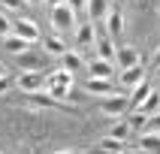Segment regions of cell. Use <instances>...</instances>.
Listing matches in <instances>:
<instances>
[{
	"instance_id": "cell-1",
	"label": "cell",
	"mask_w": 160,
	"mask_h": 154,
	"mask_svg": "<svg viewBox=\"0 0 160 154\" xmlns=\"http://www.w3.org/2000/svg\"><path fill=\"white\" fill-rule=\"evenodd\" d=\"M45 88H48V94H52L54 100H63V97H70V88L76 85V79H72V72L70 70H63V67H58V70H52L48 76H45Z\"/></svg>"
},
{
	"instance_id": "cell-2",
	"label": "cell",
	"mask_w": 160,
	"mask_h": 154,
	"mask_svg": "<svg viewBox=\"0 0 160 154\" xmlns=\"http://www.w3.org/2000/svg\"><path fill=\"white\" fill-rule=\"evenodd\" d=\"M15 67L21 72H45V67H48V54L42 52V48H27V52L15 54Z\"/></svg>"
},
{
	"instance_id": "cell-3",
	"label": "cell",
	"mask_w": 160,
	"mask_h": 154,
	"mask_svg": "<svg viewBox=\"0 0 160 154\" xmlns=\"http://www.w3.org/2000/svg\"><path fill=\"white\" fill-rule=\"evenodd\" d=\"M97 109L103 112V115H112V118H121L130 109V97H124L121 91H115V94H109V97H97Z\"/></svg>"
},
{
	"instance_id": "cell-4",
	"label": "cell",
	"mask_w": 160,
	"mask_h": 154,
	"mask_svg": "<svg viewBox=\"0 0 160 154\" xmlns=\"http://www.w3.org/2000/svg\"><path fill=\"white\" fill-rule=\"evenodd\" d=\"M52 24L58 27V33H70V30L79 27V21H76V12L63 3V6H54L52 9Z\"/></svg>"
},
{
	"instance_id": "cell-5",
	"label": "cell",
	"mask_w": 160,
	"mask_h": 154,
	"mask_svg": "<svg viewBox=\"0 0 160 154\" xmlns=\"http://www.w3.org/2000/svg\"><path fill=\"white\" fill-rule=\"evenodd\" d=\"M12 33L24 36L30 45H33V42H42V30H39V24H36L33 18H18L15 27H12Z\"/></svg>"
},
{
	"instance_id": "cell-6",
	"label": "cell",
	"mask_w": 160,
	"mask_h": 154,
	"mask_svg": "<svg viewBox=\"0 0 160 154\" xmlns=\"http://www.w3.org/2000/svg\"><path fill=\"white\" fill-rule=\"evenodd\" d=\"M85 70H88L91 76H97V79H112V82H115V63L106 61V57H97V54H94Z\"/></svg>"
},
{
	"instance_id": "cell-7",
	"label": "cell",
	"mask_w": 160,
	"mask_h": 154,
	"mask_svg": "<svg viewBox=\"0 0 160 154\" xmlns=\"http://www.w3.org/2000/svg\"><path fill=\"white\" fill-rule=\"evenodd\" d=\"M85 91L94 94V97H109V94H115V82L112 79H97V76H88L85 79Z\"/></svg>"
},
{
	"instance_id": "cell-8",
	"label": "cell",
	"mask_w": 160,
	"mask_h": 154,
	"mask_svg": "<svg viewBox=\"0 0 160 154\" xmlns=\"http://www.w3.org/2000/svg\"><path fill=\"white\" fill-rule=\"evenodd\" d=\"M48 82H45V72H21L18 76V88L24 94H33V91H42Z\"/></svg>"
},
{
	"instance_id": "cell-9",
	"label": "cell",
	"mask_w": 160,
	"mask_h": 154,
	"mask_svg": "<svg viewBox=\"0 0 160 154\" xmlns=\"http://www.w3.org/2000/svg\"><path fill=\"white\" fill-rule=\"evenodd\" d=\"M85 12H88V18L97 24V21H106L109 18L112 3H109V0H88V9H85Z\"/></svg>"
},
{
	"instance_id": "cell-10",
	"label": "cell",
	"mask_w": 160,
	"mask_h": 154,
	"mask_svg": "<svg viewBox=\"0 0 160 154\" xmlns=\"http://www.w3.org/2000/svg\"><path fill=\"white\" fill-rule=\"evenodd\" d=\"M142 79H145V63H136V67H130V70H121V88L133 91Z\"/></svg>"
},
{
	"instance_id": "cell-11",
	"label": "cell",
	"mask_w": 160,
	"mask_h": 154,
	"mask_svg": "<svg viewBox=\"0 0 160 154\" xmlns=\"http://www.w3.org/2000/svg\"><path fill=\"white\" fill-rule=\"evenodd\" d=\"M115 63H118V70H130V67H136V63H142V61H139V52H136L133 45H124V48H118Z\"/></svg>"
},
{
	"instance_id": "cell-12",
	"label": "cell",
	"mask_w": 160,
	"mask_h": 154,
	"mask_svg": "<svg viewBox=\"0 0 160 154\" xmlns=\"http://www.w3.org/2000/svg\"><path fill=\"white\" fill-rule=\"evenodd\" d=\"M97 42V27H94V21H88V24H79L76 27V45H82V48H88V45Z\"/></svg>"
},
{
	"instance_id": "cell-13",
	"label": "cell",
	"mask_w": 160,
	"mask_h": 154,
	"mask_svg": "<svg viewBox=\"0 0 160 154\" xmlns=\"http://www.w3.org/2000/svg\"><path fill=\"white\" fill-rule=\"evenodd\" d=\"M61 67H63V70H70L72 76H76V72H82L85 67H88V61H85L79 52H63L61 54Z\"/></svg>"
},
{
	"instance_id": "cell-14",
	"label": "cell",
	"mask_w": 160,
	"mask_h": 154,
	"mask_svg": "<svg viewBox=\"0 0 160 154\" xmlns=\"http://www.w3.org/2000/svg\"><path fill=\"white\" fill-rule=\"evenodd\" d=\"M94 52H97V57H106V61H115L118 57V48H115V42H112V36H97Z\"/></svg>"
},
{
	"instance_id": "cell-15",
	"label": "cell",
	"mask_w": 160,
	"mask_h": 154,
	"mask_svg": "<svg viewBox=\"0 0 160 154\" xmlns=\"http://www.w3.org/2000/svg\"><path fill=\"white\" fill-rule=\"evenodd\" d=\"M3 52H12V54H21V52H27L30 48V42H27L24 36H18V33H9V36H3Z\"/></svg>"
},
{
	"instance_id": "cell-16",
	"label": "cell",
	"mask_w": 160,
	"mask_h": 154,
	"mask_svg": "<svg viewBox=\"0 0 160 154\" xmlns=\"http://www.w3.org/2000/svg\"><path fill=\"white\" fill-rule=\"evenodd\" d=\"M139 148L148 154H160V133H154V130H142V136H139Z\"/></svg>"
},
{
	"instance_id": "cell-17",
	"label": "cell",
	"mask_w": 160,
	"mask_h": 154,
	"mask_svg": "<svg viewBox=\"0 0 160 154\" xmlns=\"http://www.w3.org/2000/svg\"><path fill=\"white\" fill-rule=\"evenodd\" d=\"M97 151H103V154H121V151H127V142H121V139H115V136H103L97 142Z\"/></svg>"
},
{
	"instance_id": "cell-18",
	"label": "cell",
	"mask_w": 160,
	"mask_h": 154,
	"mask_svg": "<svg viewBox=\"0 0 160 154\" xmlns=\"http://www.w3.org/2000/svg\"><path fill=\"white\" fill-rule=\"evenodd\" d=\"M42 52L48 54V57H52V54L61 57V54L67 52V45H63V39H61L58 33H52V36H42Z\"/></svg>"
},
{
	"instance_id": "cell-19",
	"label": "cell",
	"mask_w": 160,
	"mask_h": 154,
	"mask_svg": "<svg viewBox=\"0 0 160 154\" xmlns=\"http://www.w3.org/2000/svg\"><path fill=\"white\" fill-rule=\"evenodd\" d=\"M124 30V15H121V9H112L106 18V36H118Z\"/></svg>"
},
{
	"instance_id": "cell-20",
	"label": "cell",
	"mask_w": 160,
	"mask_h": 154,
	"mask_svg": "<svg viewBox=\"0 0 160 154\" xmlns=\"http://www.w3.org/2000/svg\"><path fill=\"white\" fill-rule=\"evenodd\" d=\"M136 109H139V112H145L148 118H151V115H157V112H160V91H151V94H148V97H145Z\"/></svg>"
},
{
	"instance_id": "cell-21",
	"label": "cell",
	"mask_w": 160,
	"mask_h": 154,
	"mask_svg": "<svg viewBox=\"0 0 160 154\" xmlns=\"http://www.w3.org/2000/svg\"><path fill=\"white\" fill-rule=\"evenodd\" d=\"M130 133H133V127H130V121H127V118H118L115 124H112V130H109V136H115V139H121V142H127V139H130Z\"/></svg>"
},
{
	"instance_id": "cell-22",
	"label": "cell",
	"mask_w": 160,
	"mask_h": 154,
	"mask_svg": "<svg viewBox=\"0 0 160 154\" xmlns=\"http://www.w3.org/2000/svg\"><path fill=\"white\" fill-rule=\"evenodd\" d=\"M151 91H154V88H151V85H148V82L142 79V82H139V85H136L133 91H130V106L136 109V106H139V103H142L145 97H148V94H151Z\"/></svg>"
},
{
	"instance_id": "cell-23",
	"label": "cell",
	"mask_w": 160,
	"mask_h": 154,
	"mask_svg": "<svg viewBox=\"0 0 160 154\" xmlns=\"http://www.w3.org/2000/svg\"><path fill=\"white\" fill-rule=\"evenodd\" d=\"M127 121H130V127H133V130H145V127H148V115H145V112H139V109H136Z\"/></svg>"
},
{
	"instance_id": "cell-24",
	"label": "cell",
	"mask_w": 160,
	"mask_h": 154,
	"mask_svg": "<svg viewBox=\"0 0 160 154\" xmlns=\"http://www.w3.org/2000/svg\"><path fill=\"white\" fill-rule=\"evenodd\" d=\"M12 27H15V24H12V21H9V15L0 9V36H9V33H12Z\"/></svg>"
},
{
	"instance_id": "cell-25",
	"label": "cell",
	"mask_w": 160,
	"mask_h": 154,
	"mask_svg": "<svg viewBox=\"0 0 160 154\" xmlns=\"http://www.w3.org/2000/svg\"><path fill=\"white\" fill-rule=\"evenodd\" d=\"M0 6L6 9V12H15V9L27 6V0H0Z\"/></svg>"
},
{
	"instance_id": "cell-26",
	"label": "cell",
	"mask_w": 160,
	"mask_h": 154,
	"mask_svg": "<svg viewBox=\"0 0 160 154\" xmlns=\"http://www.w3.org/2000/svg\"><path fill=\"white\" fill-rule=\"evenodd\" d=\"M72 12H82V9H88V0H63Z\"/></svg>"
},
{
	"instance_id": "cell-27",
	"label": "cell",
	"mask_w": 160,
	"mask_h": 154,
	"mask_svg": "<svg viewBox=\"0 0 160 154\" xmlns=\"http://www.w3.org/2000/svg\"><path fill=\"white\" fill-rule=\"evenodd\" d=\"M9 88H12V79H9V76H0V97L9 94Z\"/></svg>"
},
{
	"instance_id": "cell-28",
	"label": "cell",
	"mask_w": 160,
	"mask_h": 154,
	"mask_svg": "<svg viewBox=\"0 0 160 154\" xmlns=\"http://www.w3.org/2000/svg\"><path fill=\"white\" fill-rule=\"evenodd\" d=\"M54 154H82V151H76V148H63V151H54Z\"/></svg>"
},
{
	"instance_id": "cell-29",
	"label": "cell",
	"mask_w": 160,
	"mask_h": 154,
	"mask_svg": "<svg viewBox=\"0 0 160 154\" xmlns=\"http://www.w3.org/2000/svg\"><path fill=\"white\" fill-rule=\"evenodd\" d=\"M45 3H48L52 9H54V6H63V0H45Z\"/></svg>"
},
{
	"instance_id": "cell-30",
	"label": "cell",
	"mask_w": 160,
	"mask_h": 154,
	"mask_svg": "<svg viewBox=\"0 0 160 154\" xmlns=\"http://www.w3.org/2000/svg\"><path fill=\"white\" fill-rule=\"evenodd\" d=\"M154 67H160V48L154 52Z\"/></svg>"
},
{
	"instance_id": "cell-31",
	"label": "cell",
	"mask_w": 160,
	"mask_h": 154,
	"mask_svg": "<svg viewBox=\"0 0 160 154\" xmlns=\"http://www.w3.org/2000/svg\"><path fill=\"white\" fill-rule=\"evenodd\" d=\"M27 3H45V0H27Z\"/></svg>"
},
{
	"instance_id": "cell-32",
	"label": "cell",
	"mask_w": 160,
	"mask_h": 154,
	"mask_svg": "<svg viewBox=\"0 0 160 154\" xmlns=\"http://www.w3.org/2000/svg\"><path fill=\"white\" fill-rule=\"evenodd\" d=\"M0 76H6V72H3V67H0Z\"/></svg>"
},
{
	"instance_id": "cell-33",
	"label": "cell",
	"mask_w": 160,
	"mask_h": 154,
	"mask_svg": "<svg viewBox=\"0 0 160 154\" xmlns=\"http://www.w3.org/2000/svg\"><path fill=\"white\" fill-rule=\"evenodd\" d=\"M121 154H133V151H121Z\"/></svg>"
},
{
	"instance_id": "cell-34",
	"label": "cell",
	"mask_w": 160,
	"mask_h": 154,
	"mask_svg": "<svg viewBox=\"0 0 160 154\" xmlns=\"http://www.w3.org/2000/svg\"><path fill=\"white\" fill-rule=\"evenodd\" d=\"M157 76H160V67H157Z\"/></svg>"
},
{
	"instance_id": "cell-35",
	"label": "cell",
	"mask_w": 160,
	"mask_h": 154,
	"mask_svg": "<svg viewBox=\"0 0 160 154\" xmlns=\"http://www.w3.org/2000/svg\"><path fill=\"white\" fill-rule=\"evenodd\" d=\"M97 154H103V151H97Z\"/></svg>"
}]
</instances>
